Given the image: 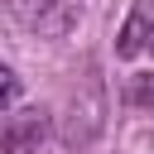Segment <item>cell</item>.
I'll return each mask as SVG.
<instances>
[{
    "instance_id": "cell-1",
    "label": "cell",
    "mask_w": 154,
    "mask_h": 154,
    "mask_svg": "<svg viewBox=\"0 0 154 154\" xmlns=\"http://www.w3.org/2000/svg\"><path fill=\"white\" fill-rule=\"evenodd\" d=\"M5 154H43L48 149V116L34 111H5V130H0Z\"/></svg>"
},
{
    "instance_id": "cell-2",
    "label": "cell",
    "mask_w": 154,
    "mask_h": 154,
    "mask_svg": "<svg viewBox=\"0 0 154 154\" xmlns=\"http://www.w3.org/2000/svg\"><path fill=\"white\" fill-rule=\"evenodd\" d=\"M82 19V0H29L24 5V24L43 38H63L72 34Z\"/></svg>"
},
{
    "instance_id": "cell-3",
    "label": "cell",
    "mask_w": 154,
    "mask_h": 154,
    "mask_svg": "<svg viewBox=\"0 0 154 154\" xmlns=\"http://www.w3.org/2000/svg\"><path fill=\"white\" fill-rule=\"evenodd\" d=\"M149 34H154V19H149V5H135V14L125 19V29L116 34V53H120V58H135L140 48H149Z\"/></svg>"
},
{
    "instance_id": "cell-4",
    "label": "cell",
    "mask_w": 154,
    "mask_h": 154,
    "mask_svg": "<svg viewBox=\"0 0 154 154\" xmlns=\"http://www.w3.org/2000/svg\"><path fill=\"white\" fill-rule=\"evenodd\" d=\"M130 101L144 106V111H154V72H140V77L130 82Z\"/></svg>"
},
{
    "instance_id": "cell-5",
    "label": "cell",
    "mask_w": 154,
    "mask_h": 154,
    "mask_svg": "<svg viewBox=\"0 0 154 154\" xmlns=\"http://www.w3.org/2000/svg\"><path fill=\"white\" fill-rule=\"evenodd\" d=\"M0 77H5V111H14V96H19V77H14L10 67H5Z\"/></svg>"
},
{
    "instance_id": "cell-6",
    "label": "cell",
    "mask_w": 154,
    "mask_h": 154,
    "mask_svg": "<svg viewBox=\"0 0 154 154\" xmlns=\"http://www.w3.org/2000/svg\"><path fill=\"white\" fill-rule=\"evenodd\" d=\"M149 48H154V34H149Z\"/></svg>"
}]
</instances>
